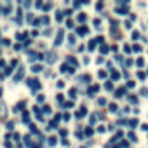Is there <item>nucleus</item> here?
Returning <instances> with one entry per match:
<instances>
[{
  "instance_id": "1",
  "label": "nucleus",
  "mask_w": 148,
  "mask_h": 148,
  "mask_svg": "<svg viewBox=\"0 0 148 148\" xmlns=\"http://www.w3.org/2000/svg\"><path fill=\"white\" fill-rule=\"evenodd\" d=\"M79 33H80V35H85V33H87V30H85V28H84V26H82V28H80V30H79Z\"/></svg>"
}]
</instances>
